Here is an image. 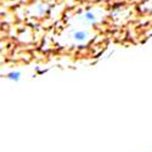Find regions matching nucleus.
Returning a JSON list of instances; mask_svg holds the SVG:
<instances>
[{"label":"nucleus","instance_id":"1","mask_svg":"<svg viewBox=\"0 0 152 152\" xmlns=\"http://www.w3.org/2000/svg\"><path fill=\"white\" fill-rule=\"evenodd\" d=\"M86 35H88L86 32H84V31H77V32H74L73 38H74V39L77 40V42H83V40L86 39Z\"/></svg>","mask_w":152,"mask_h":152},{"label":"nucleus","instance_id":"2","mask_svg":"<svg viewBox=\"0 0 152 152\" xmlns=\"http://www.w3.org/2000/svg\"><path fill=\"white\" fill-rule=\"evenodd\" d=\"M6 78H7V79H10V80L18 82V80H20V78H21V72H18V71L10 72V73L6 75Z\"/></svg>","mask_w":152,"mask_h":152},{"label":"nucleus","instance_id":"3","mask_svg":"<svg viewBox=\"0 0 152 152\" xmlns=\"http://www.w3.org/2000/svg\"><path fill=\"white\" fill-rule=\"evenodd\" d=\"M84 18L88 20V21H94L95 20V15L93 14V12H86V14L84 15Z\"/></svg>","mask_w":152,"mask_h":152}]
</instances>
